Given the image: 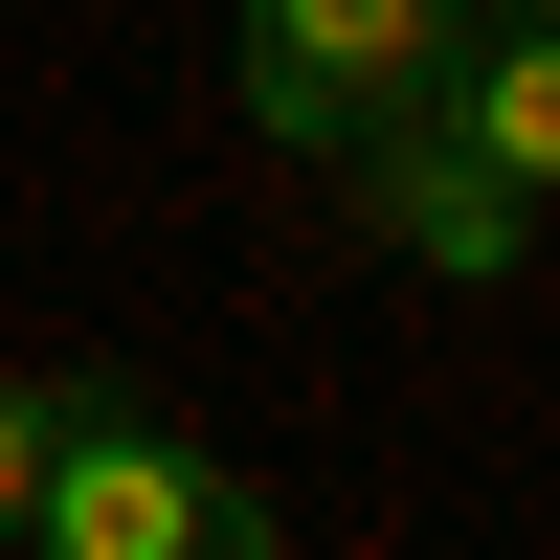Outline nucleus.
I'll return each instance as SVG.
<instances>
[{
  "label": "nucleus",
  "instance_id": "f257e3e1",
  "mask_svg": "<svg viewBox=\"0 0 560 560\" xmlns=\"http://www.w3.org/2000/svg\"><path fill=\"white\" fill-rule=\"evenodd\" d=\"M23 560H292V516H269V471H224L135 382H68V448H45Z\"/></svg>",
  "mask_w": 560,
  "mask_h": 560
},
{
  "label": "nucleus",
  "instance_id": "f03ea898",
  "mask_svg": "<svg viewBox=\"0 0 560 560\" xmlns=\"http://www.w3.org/2000/svg\"><path fill=\"white\" fill-rule=\"evenodd\" d=\"M448 45H471V0H247L224 90H247L269 158H359V135H404L448 90Z\"/></svg>",
  "mask_w": 560,
  "mask_h": 560
},
{
  "label": "nucleus",
  "instance_id": "7ed1b4c3",
  "mask_svg": "<svg viewBox=\"0 0 560 560\" xmlns=\"http://www.w3.org/2000/svg\"><path fill=\"white\" fill-rule=\"evenodd\" d=\"M337 179H359V224H382V247L427 269V292H516V269H538V179H493L471 135H448V113H404V135H359Z\"/></svg>",
  "mask_w": 560,
  "mask_h": 560
},
{
  "label": "nucleus",
  "instance_id": "20e7f679",
  "mask_svg": "<svg viewBox=\"0 0 560 560\" xmlns=\"http://www.w3.org/2000/svg\"><path fill=\"white\" fill-rule=\"evenodd\" d=\"M427 113L471 135L493 179H538V202H560V0H471V45H448Z\"/></svg>",
  "mask_w": 560,
  "mask_h": 560
},
{
  "label": "nucleus",
  "instance_id": "39448f33",
  "mask_svg": "<svg viewBox=\"0 0 560 560\" xmlns=\"http://www.w3.org/2000/svg\"><path fill=\"white\" fill-rule=\"evenodd\" d=\"M45 448H68V382H23V359H0V538L45 516Z\"/></svg>",
  "mask_w": 560,
  "mask_h": 560
}]
</instances>
